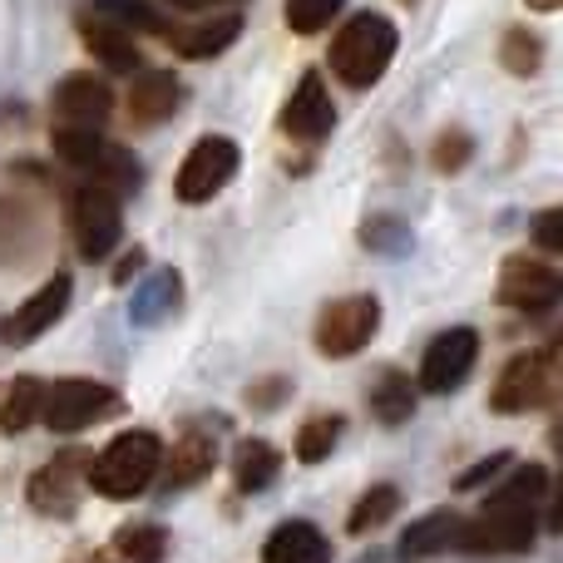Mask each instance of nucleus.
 Returning a JSON list of instances; mask_svg holds the SVG:
<instances>
[{
  "label": "nucleus",
  "mask_w": 563,
  "mask_h": 563,
  "mask_svg": "<svg viewBox=\"0 0 563 563\" xmlns=\"http://www.w3.org/2000/svg\"><path fill=\"white\" fill-rule=\"evenodd\" d=\"M277 470H282V455L267 440H243V445L233 450V485L243 489V495L267 489L277 479Z\"/></svg>",
  "instance_id": "obj_20"
},
{
  "label": "nucleus",
  "mask_w": 563,
  "mask_h": 563,
  "mask_svg": "<svg viewBox=\"0 0 563 563\" xmlns=\"http://www.w3.org/2000/svg\"><path fill=\"white\" fill-rule=\"evenodd\" d=\"M549 489V475L539 465H519L495 495L485 499L475 519L460 529V549L470 554H525L539 534V499Z\"/></svg>",
  "instance_id": "obj_1"
},
{
  "label": "nucleus",
  "mask_w": 563,
  "mask_h": 563,
  "mask_svg": "<svg viewBox=\"0 0 563 563\" xmlns=\"http://www.w3.org/2000/svg\"><path fill=\"white\" fill-rule=\"evenodd\" d=\"M178 99H184V85H178L174 69H139L134 89H129V119L139 129H154L174 114Z\"/></svg>",
  "instance_id": "obj_14"
},
{
  "label": "nucleus",
  "mask_w": 563,
  "mask_h": 563,
  "mask_svg": "<svg viewBox=\"0 0 563 563\" xmlns=\"http://www.w3.org/2000/svg\"><path fill=\"white\" fill-rule=\"evenodd\" d=\"M475 356H479V331L475 327L440 331V336L426 346V356H420V390H430V396H450V390H460L465 376L475 371Z\"/></svg>",
  "instance_id": "obj_9"
},
{
  "label": "nucleus",
  "mask_w": 563,
  "mask_h": 563,
  "mask_svg": "<svg viewBox=\"0 0 563 563\" xmlns=\"http://www.w3.org/2000/svg\"><path fill=\"white\" fill-rule=\"evenodd\" d=\"M460 529H465V519L450 515V509H435V515L416 519V525L400 534V554L406 559H420V554H440V549L460 544Z\"/></svg>",
  "instance_id": "obj_19"
},
{
  "label": "nucleus",
  "mask_w": 563,
  "mask_h": 563,
  "mask_svg": "<svg viewBox=\"0 0 563 563\" xmlns=\"http://www.w3.org/2000/svg\"><path fill=\"white\" fill-rule=\"evenodd\" d=\"M465 164H470V134H460V129L440 134L435 139V168L440 174H460Z\"/></svg>",
  "instance_id": "obj_30"
},
{
  "label": "nucleus",
  "mask_w": 563,
  "mask_h": 563,
  "mask_svg": "<svg viewBox=\"0 0 563 563\" xmlns=\"http://www.w3.org/2000/svg\"><path fill=\"white\" fill-rule=\"evenodd\" d=\"M69 291H75V282H69L65 273H55V277L45 282V287H35V291H30V297L15 307V317L5 321V336L15 341V346H25V341L45 336V331L55 327L59 317H65Z\"/></svg>",
  "instance_id": "obj_12"
},
{
  "label": "nucleus",
  "mask_w": 563,
  "mask_h": 563,
  "mask_svg": "<svg viewBox=\"0 0 563 563\" xmlns=\"http://www.w3.org/2000/svg\"><path fill=\"white\" fill-rule=\"evenodd\" d=\"M69 233H75V247L79 257L99 263V257L114 253L119 233H124V213H119V194L104 184H79L69 194Z\"/></svg>",
  "instance_id": "obj_5"
},
{
  "label": "nucleus",
  "mask_w": 563,
  "mask_h": 563,
  "mask_svg": "<svg viewBox=\"0 0 563 563\" xmlns=\"http://www.w3.org/2000/svg\"><path fill=\"white\" fill-rule=\"evenodd\" d=\"M371 410H376L386 426L410 420V410H416V390H410V380L400 376V371H386V376H380V386L371 390Z\"/></svg>",
  "instance_id": "obj_24"
},
{
  "label": "nucleus",
  "mask_w": 563,
  "mask_h": 563,
  "mask_svg": "<svg viewBox=\"0 0 563 563\" xmlns=\"http://www.w3.org/2000/svg\"><path fill=\"white\" fill-rule=\"evenodd\" d=\"M327 559H331L327 534L317 525H307V519L277 525L263 544V563H327Z\"/></svg>",
  "instance_id": "obj_15"
},
{
  "label": "nucleus",
  "mask_w": 563,
  "mask_h": 563,
  "mask_svg": "<svg viewBox=\"0 0 563 563\" xmlns=\"http://www.w3.org/2000/svg\"><path fill=\"white\" fill-rule=\"evenodd\" d=\"M35 420H40V380L20 376L15 386L5 390V400H0V430H5V435H20V430L35 426Z\"/></svg>",
  "instance_id": "obj_23"
},
{
  "label": "nucleus",
  "mask_w": 563,
  "mask_h": 563,
  "mask_svg": "<svg viewBox=\"0 0 563 563\" xmlns=\"http://www.w3.org/2000/svg\"><path fill=\"white\" fill-rule=\"evenodd\" d=\"M331 124H336L331 89H327V79H321L317 69H307V75L297 79V89H291L287 109H282V129H287L291 139H307V144H317V139L331 134Z\"/></svg>",
  "instance_id": "obj_11"
},
{
  "label": "nucleus",
  "mask_w": 563,
  "mask_h": 563,
  "mask_svg": "<svg viewBox=\"0 0 563 563\" xmlns=\"http://www.w3.org/2000/svg\"><path fill=\"white\" fill-rule=\"evenodd\" d=\"M119 396L104 380H55V386H40V426H49L55 435H75V430L95 426V420L114 416Z\"/></svg>",
  "instance_id": "obj_4"
},
{
  "label": "nucleus",
  "mask_w": 563,
  "mask_h": 563,
  "mask_svg": "<svg viewBox=\"0 0 563 563\" xmlns=\"http://www.w3.org/2000/svg\"><path fill=\"white\" fill-rule=\"evenodd\" d=\"M554 396V351H525L499 371L495 390H489V406L499 416H529L544 400Z\"/></svg>",
  "instance_id": "obj_8"
},
{
  "label": "nucleus",
  "mask_w": 563,
  "mask_h": 563,
  "mask_svg": "<svg viewBox=\"0 0 563 563\" xmlns=\"http://www.w3.org/2000/svg\"><path fill=\"white\" fill-rule=\"evenodd\" d=\"M109 109H114V95H109V85L95 75H69L65 85L55 89L59 129H104Z\"/></svg>",
  "instance_id": "obj_13"
},
{
  "label": "nucleus",
  "mask_w": 563,
  "mask_h": 563,
  "mask_svg": "<svg viewBox=\"0 0 563 563\" xmlns=\"http://www.w3.org/2000/svg\"><path fill=\"white\" fill-rule=\"evenodd\" d=\"M563 0H529V10H559Z\"/></svg>",
  "instance_id": "obj_33"
},
{
  "label": "nucleus",
  "mask_w": 563,
  "mask_h": 563,
  "mask_svg": "<svg viewBox=\"0 0 563 563\" xmlns=\"http://www.w3.org/2000/svg\"><path fill=\"white\" fill-rule=\"evenodd\" d=\"M346 5V0H282V20H287L291 35H317L331 25V15Z\"/></svg>",
  "instance_id": "obj_28"
},
{
  "label": "nucleus",
  "mask_w": 563,
  "mask_h": 563,
  "mask_svg": "<svg viewBox=\"0 0 563 563\" xmlns=\"http://www.w3.org/2000/svg\"><path fill=\"white\" fill-rule=\"evenodd\" d=\"M534 238H539V247H544V253H559V213H554V208H544V213L534 218Z\"/></svg>",
  "instance_id": "obj_31"
},
{
  "label": "nucleus",
  "mask_w": 563,
  "mask_h": 563,
  "mask_svg": "<svg viewBox=\"0 0 563 563\" xmlns=\"http://www.w3.org/2000/svg\"><path fill=\"white\" fill-rule=\"evenodd\" d=\"M499 59H505V69L509 75H519V79H529L539 69V59H544V45H539L529 30H509L505 35V45H499Z\"/></svg>",
  "instance_id": "obj_29"
},
{
  "label": "nucleus",
  "mask_w": 563,
  "mask_h": 563,
  "mask_svg": "<svg viewBox=\"0 0 563 563\" xmlns=\"http://www.w3.org/2000/svg\"><path fill=\"white\" fill-rule=\"evenodd\" d=\"M396 45H400L396 25L386 15H376V10H361L331 40V75L351 89H371L396 59Z\"/></svg>",
  "instance_id": "obj_3"
},
{
  "label": "nucleus",
  "mask_w": 563,
  "mask_h": 563,
  "mask_svg": "<svg viewBox=\"0 0 563 563\" xmlns=\"http://www.w3.org/2000/svg\"><path fill=\"white\" fill-rule=\"evenodd\" d=\"M396 505H400V489H396V485H376V489H366V495L356 499V509H351L346 529H351V534H366V529H380L390 515H396Z\"/></svg>",
  "instance_id": "obj_27"
},
{
  "label": "nucleus",
  "mask_w": 563,
  "mask_h": 563,
  "mask_svg": "<svg viewBox=\"0 0 563 563\" xmlns=\"http://www.w3.org/2000/svg\"><path fill=\"white\" fill-rule=\"evenodd\" d=\"M406 5H410V0H406Z\"/></svg>",
  "instance_id": "obj_34"
},
{
  "label": "nucleus",
  "mask_w": 563,
  "mask_h": 563,
  "mask_svg": "<svg viewBox=\"0 0 563 563\" xmlns=\"http://www.w3.org/2000/svg\"><path fill=\"white\" fill-rule=\"evenodd\" d=\"M79 470H89L85 455H59V460H49V465L35 475V485H30V505L45 509V515H69V505H75V479H79Z\"/></svg>",
  "instance_id": "obj_16"
},
{
  "label": "nucleus",
  "mask_w": 563,
  "mask_h": 563,
  "mask_svg": "<svg viewBox=\"0 0 563 563\" xmlns=\"http://www.w3.org/2000/svg\"><path fill=\"white\" fill-rule=\"evenodd\" d=\"M158 470H164V440L154 430H124L89 460L85 479L104 499H134L154 485Z\"/></svg>",
  "instance_id": "obj_2"
},
{
  "label": "nucleus",
  "mask_w": 563,
  "mask_h": 563,
  "mask_svg": "<svg viewBox=\"0 0 563 563\" xmlns=\"http://www.w3.org/2000/svg\"><path fill=\"white\" fill-rule=\"evenodd\" d=\"M238 35H243V15H213V20H203V25L178 30V35H168V40H174V49L184 59H213V55H223Z\"/></svg>",
  "instance_id": "obj_18"
},
{
  "label": "nucleus",
  "mask_w": 563,
  "mask_h": 563,
  "mask_svg": "<svg viewBox=\"0 0 563 563\" xmlns=\"http://www.w3.org/2000/svg\"><path fill=\"white\" fill-rule=\"evenodd\" d=\"M114 549L129 563H158V559L168 554V534L158 525H124L114 534Z\"/></svg>",
  "instance_id": "obj_26"
},
{
  "label": "nucleus",
  "mask_w": 563,
  "mask_h": 563,
  "mask_svg": "<svg viewBox=\"0 0 563 563\" xmlns=\"http://www.w3.org/2000/svg\"><path fill=\"white\" fill-rule=\"evenodd\" d=\"M238 144L228 134H203L194 148H188V158H184V168H178V178H174V194H178V203H188V208H198V203H208L213 194H223L228 184H233V174H238Z\"/></svg>",
  "instance_id": "obj_6"
},
{
  "label": "nucleus",
  "mask_w": 563,
  "mask_h": 563,
  "mask_svg": "<svg viewBox=\"0 0 563 563\" xmlns=\"http://www.w3.org/2000/svg\"><path fill=\"white\" fill-rule=\"evenodd\" d=\"M168 5H178V10H218V5H228V0H168Z\"/></svg>",
  "instance_id": "obj_32"
},
{
  "label": "nucleus",
  "mask_w": 563,
  "mask_h": 563,
  "mask_svg": "<svg viewBox=\"0 0 563 563\" xmlns=\"http://www.w3.org/2000/svg\"><path fill=\"white\" fill-rule=\"evenodd\" d=\"M499 301L509 311H549L559 301V273L549 263H534V257H509L505 273H499Z\"/></svg>",
  "instance_id": "obj_10"
},
{
  "label": "nucleus",
  "mask_w": 563,
  "mask_h": 563,
  "mask_svg": "<svg viewBox=\"0 0 563 563\" xmlns=\"http://www.w3.org/2000/svg\"><path fill=\"white\" fill-rule=\"evenodd\" d=\"M213 460H218L213 440L198 435V430H194V435H184L174 445V460H168V485L184 489V485H194V479H203L208 470H213Z\"/></svg>",
  "instance_id": "obj_21"
},
{
  "label": "nucleus",
  "mask_w": 563,
  "mask_h": 563,
  "mask_svg": "<svg viewBox=\"0 0 563 563\" xmlns=\"http://www.w3.org/2000/svg\"><path fill=\"white\" fill-rule=\"evenodd\" d=\"M79 40H85V49L95 59H104L109 69H144L139 65V45H134V35H124V30H114V25H104V20H95V15H79Z\"/></svg>",
  "instance_id": "obj_17"
},
{
  "label": "nucleus",
  "mask_w": 563,
  "mask_h": 563,
  "mask_svg": "<svg viewBox=\"0 0 563 563\" xmlns=\"http://www.w3.org/2000/svg\"><path fill=\"white\" fill-rule=\"evenodd\" d=\"M85 15L104 20V25L124 30V35H144V30H164V20L144 5V0H95Z\"/></svg>",
  "instance_id": "obj_22"
},
{
  "label": "nucleus",
  "mask_w": 563,
  "mask_h": 563,
  "mask_svg": "<svg viewBox=\"0 0 563 563\" xmlns=\"http://www.w3.org/2000/svg\"><path fill=\"white\" fill-rule=\"evenodd\" d=\"M376 327H380V301L376 297H366V291H361V297H341V301H331V307H321L317 351L327 361H346L376 336Z\"/></svg>",
  "instance_id": "obj_7"
},
{
  "label": "nucleus",
  "mask_w": 563,
  "mask_h": 563,
  "mask_svg": "<svg viewBox=\"0 0 563 563\" xmlns=\"http://www.w3.org/2000/svg\"><path fill=\"white\" fill-rule=\"evenodd\" d=\"M336 440H341V416H311L297 430V460L301 465H321L336 450Z\"/></svg>",
  "instance_id": "obj_25"
}]
</instances>
